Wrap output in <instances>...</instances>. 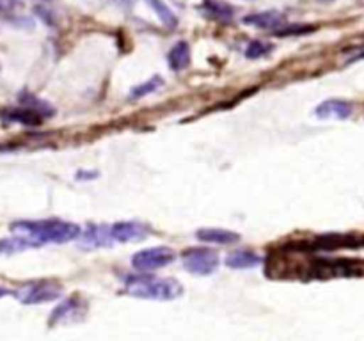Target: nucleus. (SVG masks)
I'll return each instance as SVG.
<instances>
[{
    "instance_id": "obj_1",
    "label": "nucleus",
    "mask_w": 364,
    "mask_h": 341,
    "mask_svg": "<svg viewBox=\"0 0 364 341\" xmlns=\"http://www.w3.org/2000/svg\"><path fill=\"white\" fill-rule=\"evenodd\" d=\"M11 229L27 238L32 247H39L45 244H66L80 234V227L77 224L60 219L16 220L11 224Z\"/></svg>"
},
{
    "instance_id": "obj_2",
    "label": "nucleus",
    "mask_w": 364,
    "mask_h": 341,
    "mask_svg": "<svg viewBox=\"0 0 364 341\" xmlns=\"http://www.w3.org/2000/svg\"><path fill=\"white\" fill-rule=\"evenodd\" d=\"M124 291L144 301H174L183 293V286L173 277H130Z\"/></svg>"
},
{
    "instance_id": "obj_3",
    "label": "nucleus",
    "mask_w": 364,
    "mask_h": 341,
    "mask_svg": "<svg viewBox=\"0 0 364 341\" xmlns=\"http://www.w3.org/2000/svg\"><path fill=\"white\" fill-rule=\"evenodd\" d=\"M174 259H176V252L173 249L159 245V247L142 249V251L135 252L132 256V265L139 272H151V270H159L171 265Z\"/></svg>"
},
{
    "instance_id": "obj_4",
    "label": "nucleus",
    "mask_w": 364,
    "mask_h": 341,
    "mask_svg": "<svg viewBox=\"0 0 364 341\" xmlns=\"http://www.w3.org/2000/svg\"><path fill=\"white\" fill-rule=\"evenodd\" d=\"M183 266L196 276H210L219 266V254L208 247H191L183 252Z\"/></svg>"
},
{
    "instance_id": "obj_5",
    "label": "nucleus",
    "mask_w": 364,
    "mask_h": 341,
    "mask_svg": "<svg viewBox=\"0 0 364 341\" xmlns=\"http://www.w3.org/2000/svg\"><path fill=\"white\" fill-rule=\"evenodd\" d=\"M63 295V288L57 283H48V281H39V283H31L18 290V301L23 304H43V302L55 301Z\"/></svg>"
},
{
    "instance_id": "obj_6",
    "label": "nucleus",
    "mask_w": 364,
    "mask_h": 341,
    "mask_svg": "<svg viewBox=\"0 0 364 341\" xmlns=\"http://www.w3.org/2000/svg\"><path fill=\"white\" fill-rule=\"evenodd\" d=\"M149 227L146 224L135 222V220H121V222H114L112 226H109V237L112 242H134V240H142V238L148 237Z\"/></svg>"
},
{
    "instance_id": "obj_7",
    "label": "nucleus",
    "mask_w": 364,
    "mask_h": 341,
    "mask_svg": "<svg viewBox=\"0 0 364 341\" xmlns=\"http://www.w3.org/2000/svg\"><path fill=\"white\" fill-rule=\"evenodd\" d=\"M354 114V105L347 99H326L315 109V116L318 119H336L343 121Z\"/></svg>"
},
{
    "instance_id": "obj_8",
    "label": "nucleus",
    "mask_w": 364,
    "mask_h": 341,
    "mask_svg": "<svg viewBox=\"0 0 364 341\" xmlns=\"http://www.w3.org/2000/svg\"><path fill=\"white\" fill-rule=\"evenodd\" d=\"M0 117L11 121V123H20L25 126H38L45 119V114L31 107H18V109H0Z\"/></svg>"
},
{
    "instance_id": "obj_9",
    "label": "nucleus",
    "mask_w": 364,
    "mask_h": 341,
    "mask_svg": "<svg viewBox=\"0 0 364 341\" xmlns=\"http://www.w3.org/2000/svg\"><path fill=\"white\" fill-rule=\"evenodd\" d=\"M84 316V304L78 301H66L53 309V315L50 323H73Z\"/></svg>"
},
{
    "instance_id": "obj_10",
    "label": "nucleus",
    "mask_w": 364,
    "mask_h": 341,
    "mask_svg": "<svg viewBox=\"0 0 364 341\" xmlns=\"http://www.w3.org/2000/svg\"><path fill=\"white\" fill-rule=\"evenodd\" d=\"M196 237L201 242H208V244H235L240 240V234L230 229H220V227H203V229L196 231Z\"/></svg>"
},
{
    "instance_id": "obj_11",
    "label": "nucleus",
    "mask_w": 364,
    "mask_h": 341,
    "mask_svg": "<svg viewBox=\"0 0 364 341\" xmlns=\"http://www.w3.org/2000/svg\"><path fill=\"white\" fill-rule=\"evenodd\" d=\"M247 25H252L256 28H281L284 21V14L279 11H263V13L249 14L244 18Z\"/></svg>"
},
{
    "instance_id": "obj_12",
    "label": "nucleus",
    "mask_w": 364,
    "mask_h": 341,
    "mask_svg": "<svg viewBox=\"0 0 364 341\" xmlns=\"http://www.w3.org/2000/svg\"><path fill=\"white\" fill-rule=\"evenodd\" d=\"M224 263H226V266H230V269L245 270V269H255V266H258L259 263H262V258H259L256 252L244 249V251H235L231 252V254H228L226 259H224Z\"/></svg>"
},
{
    "instance_id": "obj_13",
    "label": "nucleus",
    "mask_w": 364,
    "mask_h": 341,
    "mask_svg": "<svg viewBox=\"0 0 364 341\" xmlns=\"http://www.w3.org/2000/svg\"><path fill=\"white\" fill-rule=\"evenodd\" d=\"M167 63H169L173 71H183L187 70L191 64V46L187 41H178L176 45L171 48L169 55H167Z\"/></svg>"
},
{
    "instance_id": "obj_14",
    "label": "nucleus",
    "mask_w": 364,
    "mask_h": 341,
    "mask_svg": "<svg viewBox=\"0 0 364 341\" xmlns=\"http://www.w3.org/2000/svg\"><path fill=\"white\" fill-rule=\"evenodd\" d=\"M146 2L151 6V9L155 11L156 16L160 18V21H162L167 28L176 27L178 18H176V14H174V11L169 9V6H166L162 0H146Z\"/></svg>"
},
{
    "instance_id": "obj_15",
    "label": "nucleus",
    "mask_w": 364,
    "mask_h": 341,
    "mask_svg": "<svg viewBox=\"0 0 364 341\" xmlns=\"http://www.w3.org/2000/svg\"><path fill=\"white\" fill-rule=\"evenodd\" d=\"M205 7L206 13H208L210 16L217 18V20L230 21L231 18H233V9H231V6L220 2V0H206Z\"/></svg>"
},
{
    "instance_id": "obj_16",
    "label": "nucleus",
    "mask_w": 364,
    "mask_h": 341,
    "mask_svg": "<svg viewBox=\"0 0 364 341\" xmlns=\"http://www.w3.org/2000/svg\"><path fill=\"white\" fill-rule=\"evenodd\" d=\"M32 244L21 234H16L13 238H6V240H0V254H13V252L25 251V249H31Z\"/></svg>"
},
{
    "instance_id": "obj_17",
    "label": "nucleus",
    "mask_w": 364,
    "mask_h": 341,
    "mask_svg": "<svg viewBox=\"0 0 364 341\" xmlns=\"http://www.w3.org/2000/svg\"><path fill=\"white\" fill-rule=\"evenodd\" d=\"M162 84H164V82H162V78H160V77L149 78L148 82L135 85V87L132 89V98H142V96L149 94V92H153V91H156V89H159Z\"/></svg>"
},
{
    "instance_id": "obj_18",
    "label": "nucleus",
    "mask_w": 364,
    "mask_h": 341,
    "mask_svg": "<svg viewBox=\"0 0 364 341\" xmlns=\"http://www.w3.org/2000/svg\"><path fill=\"white\" fill-rule=\"evenodd\" d=\"M269 52H272V46L270 45L263 41H252L249 43L247 50H245V57L247 59H259V57L267 55Z\"/></svg>"
},
{
    "instance_id": "obj_19",
    "label": "nucleus",
    "mask_w": 364,
    "mask_h": 341,
    "mask_svg": "<svg viewBox=\"0 0 364 341\" xmlns=\"http://www.w3.org/2000/svg\"><path fill=\"white\" fill-rule=\"evenodd\" d=\"M315 31L313 25H290V27H281V31H276L277 36H294V34H308Z\"/></svg>"
},
{
    "instance_id": "obj_20",
    "label": "nucleus",
    "mask_w": 364,
    "mask_h": 341,
    "mask_svg": "<svg viewBox=\"0 0 364 341\" xmlns=\"http://www.w3.org/2000/svg\"><path fill=\"white\" fill-rule=\"evenodd\" d=\"M16 7V0H0V11L2 13H11Z\"/></svg>"
},
{
    "instance_id": "obj_21",
    "label": "nucleus",
    "mask_w": 364,
    "mask_h": 341,
    "mask_svg": "<svg viewBox=\"0 0 364 341\" xmlns=\"http://www.w3.org/2000/svg\"><path fill=\"white\" fill-rule=\"evenodd\" d=\"M361 59H364V50H363V52H359L358 55H354V57H352L350 60H361Z\"/></svg>"
},
{
    "instance_id": "obj_22",
    "label": "nucleus",
    "mask_w": 364,
    "mask_h": 341,
    "mask_svg": "<svg viewBox=\"0 0 364 341\" xmlns=\"http://www.w3.org/2000/svg\"><path fill=\"white\" fill-rule=\"evenodd\" d=\"M320 2H333V0H320Z\"/></svg>"
},
{
    "instance_id": "obj_23",
    "label": "nucleus",
    "mask_w": 364,
    "mask_h": 341,
    "mask_svg": "<svg viewBox=\"0 0 364 341\" xmlns=\"http://www.w3.org/2000/svg\"><path fill=\"white\" fill-rule=\"evenodd\" d=\"M95 2H105V0H95Z\"/></svg>"
}]
</instances>
